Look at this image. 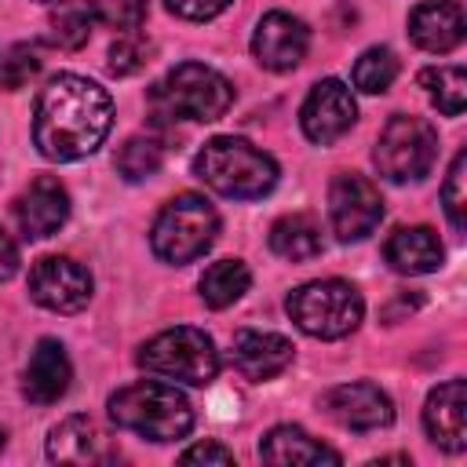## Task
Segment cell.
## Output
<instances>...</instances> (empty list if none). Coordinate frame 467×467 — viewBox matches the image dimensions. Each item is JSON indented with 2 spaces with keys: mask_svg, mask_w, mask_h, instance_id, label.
Wrapping results in <instances>:
<instances>
[{
  "mask_svg": "<svg viewBox=\"0 0 467 467\" xmlns=\"http://www.w3.org/2000/svg\"><path fill=\"white\" fill-rule=\"evenodd\" d=\"M310 47V29L288 15V11H270L259 18L255 33H252V55L263 69L270 73H288L303 62Z\"/></svg>",
  "mask_w": 467,
  "mask_h": 467,
  "instance_id": "obj_12",
  "label": "cell"
},
{
  "mask_svg": "<svg viewBox=\"0 0 467 467\" xmlns=\"http://www.w3.org/2000/svg\"><path fill=\"white\" fill-rule=\"evenodd\" d=\"M259 460H266V463H339V452H332L325 441L310 438L303 427L281 423V427L266 431V438L259 441Z\"/></svg>",
  "mask_w": 467,
  "mask_h": 467,
  "instance_id": "obj_21",
  "label": "cell"
},
{
  "mask_svg": "<svg viewBox=\"0 0 467 467\" xmlns=\"http://www.w3.org/2000/svg\"><path fill=\"white\" fill-rule=\"evenodd\" d=\"M248 285H252V270H248L241 259H219V263H212V266L201 274V281H197L201 299H204L212 310H223V306L237 303V299L248 292Z\"/></svg>",
  "mask_w": 467,
  "mask_h": 467,
  "instance_id": "obj_23",
  "label": "cell"
},
{
  "mask_svg": "<svg viewBox=\"0 0 467 467\" xmlns=\"http://www.w3.org/2000/svg\"><path fill=\"white\" fill-rule=\"evenodd\" d=\"M179 460L182 463H234V452L226 445H219V441H197Z\"/></svg>",
  "mask_w": 467,
  "mask_h": 467,
  "instance_id": "obj_33",
  "label": "cell"
},
{
  "mask_svg": "<svg viewBox=\"0 0 467 467\" xmlns=\"http://www.w3.org/2000/svg\"><path fill=\"white\" fill-rule=\"evenodd\" d=\"M113 124V102L106 88L88 77H51L33 106V146L47 161H80L102 146Z\"/></svg>",
  "mask_w": 467,
  "mask_h": 467,
  "instance_id": "obj_1",
  "label": "cell"
},
{
  "mask_svg": "<svg viewBox=\"0 0 467 467\" xmlns=\"http://www.w3.org/2000/svg\"><path fill=\"white\" fill-rule=\"evenodd\" d=\"M150 55H153V44L139 29H131V33H120L109 44V62L106 66H109L113 77H131L150 62Z\"/></svg>",
  "mask_w": 467,
  "mask_h": 467,
  "instance_id": "obj_29",
  "label": "cell"
},
{
  "mask_svg": "<svg viewBox=\"0 0 467 467\" xmlns=\"http://www.w3.org/2000/svg\"><path fill=\"white\" fill-rule=\"evenodd\" d=\"M95 22L117 29V33H131L146 22V0H88Z\"/></svg>",
  "mask_w": 467,
  "mask_h": 467,
  "instance_id": "obj_30",
  "label": "cell"
},
{
  "mask_svg": "<svg viewBox=\"0 0 467 467\" xmlns=\"http://www.w3.org/2000/svg\"><path fill=\"white\" fill-rule=\"evenodd\" d=\"M91 7L88 4H69V0H58V7L51 11L47 18V44L58 47V51H77L88 44L91 36Z\"/></svg>",
  "mask_w": 467,
  "mask_h": 467,
  "instance_id": "obj_25",
  "label": "cell"
},
{
  "mask_svg": "<svg viewBox=\"0 0 467 467\" xmlns=\"http://www.w3.org/2000/svg\"><path fill=\"white\" fill-rule=\"evenodd\" d=\"M109 420L150 441H179L193 427V405L175 383L139 379L109 394Z\"/></svg>",
  "mask_w": 467,
  "mask_h": 467,
  "instance_id": "obj_3",
  "label": "cell"
},
{
  "mask_svg": "<svg viewBox=\"0 0 467 467\" xmlns=\"http://www.w3.org/2000/svg\"><path fill=\"white\" fill-rule=\"evenodd\" d=\"M358 120V102H354V91L336 80V77H325L310 88L303 109H299V124H303V135L317 146H332L336 139H343Z\"/></svg>",
  "mask_w": 467,
  "mask_h": 467,
  "instance_id": "obj_11",
  "label": "cell"
},
{
  "mask_svg": "<svg viewBox=\"0 0 467 467\" xmlns=\"http://www.w3.org/2000/svg\"><path fill=\"white\" fill-rule=\"evenodd\" d=\"M383 255L398 274H434L445 259V248L431 226H398L387 237Z\"/></svg>",
  "mask_w": 467,
  "mask_h": 467,
  "instance_id": "obj_20",
  "label": "cell"
},
{
  "mask_svg": "<svg viewBox=\"0 0 467 467\" xmlns=\"http://www.w3.org/2000/svg\"><path fill=\"white\" fill-rule=\"evenodd\" d=\"M328 219H332V234L343 244L365 241L383 219V197L376 182H368L358 171H339L328 182Z\"/></svg>",
  "mask_w": 467,
  "mask_h": 467,
  "instance_id": "obj_9",
  "label": "cell"
},
{
  "mask_svg": "<svg viewBox=\"0 0 467 467\" xmlns=\"http://www.w3.org/2000/svg\"><path fill=\"white\" fill-rule=\"evenodd\" d=\"M420 88L427 91V99L434 102L438 113L445 117H460L467 109V73L463 66H431L420 69Z\"/></svg>",
  "mask_w": 467,
  "mask_h": 467,
  "instance_id": "obj_24",
  "label": "cell"
},
{
  "mask_svg": "<svg viewBox=\"0 0 467 467\" xmlns=\"http://www.w3.org/2000/svg\"><path fill=\"white\" fill-rule=\"evenodd\" d=\"M113 164H117V171H120L128 182H142V179H150V175L161 171V164H164V146H161L157 139H150V135H131V139L117 150Z\"/></svg>",
  "mask_w": 467,
  "mask_h": 467,
  "instance_id": "obj_26",
  "label": "cell"
},
{
  "mask_svg": "<svg viewBox=\"0 0 467 467\" xmlns=\"http://www.w3.org/2000/svg\"><path fill=\"white\" fill-rule=\"evenodd\" d=\"M441 204H445V215L452 223L456 234L467 230V153L460 150L449 164V175L441 182Z\"/></svg>",
  "mask_w": 467,
  "mask_h": 467,
  "instance_id": "obj_28",
  "label": "cell"
},
{
  "mask_svg": "<svg viewBox=\"0 0 467 467\" xmlns=\"http://www.w3.org/2000/svg\"><path fill=\"white\" fill-rule=\"evenodd\" d=\"M215 234H219V212L212 208V201L201 193H179L157 212L150 230V248L161 263L182 266L201 259L215 244Z\"/></svg>",
  "mask_w": 467,
  "mask_h": 467,
  "instance_id": "obj_4",
  "label": "cell"
},
{
  "mask_svg": "<svg viewBox=\"0 0 467 467\" xmlns=\"http://www.w3.org/2000/svg\"><path fill=\"white\" fill-rule=\"evenodd\" d=\"M193 175L223 197L259 201L277 186V164L270 153L252 146L248 139L215 135L193 157Z\"/></svg>",
  "mask_w": 467,
  "mask_h": 467,
  "instance_id": "obj_2",
  "label": "cell"
},
{
  "mask_svg": "<svg viewBox=\"0 0 467 467\" xmlns=\"http://www.w3.org/2000/svg\"><path fill=\"white\" fill-rule=\"evenodd\" d=\"M398 77V58L390 47H368L354 62V88L365 95H383Z\"/></svg>",
  "mask_w": 467,
  "mask_h": 467,
  "instance_id": "obj_27",
  "label": "cell"
},
{
  "mask_svg": "<svg viewBox=\"0 0 467 467\" xmlns=\"http://www.w3.org/2000/svg\"><path fill=\"white\" fill-rule=\"evenodd\" d=\"M409 36L420 51L445 55L463 40V7L460 0H420L409 11Z\"/></svg>",
  "mask_w": 467,
  "mask_h": 467,
  "instance_id": "obj_17",
  "label": "cell"
},
{
  "mask_svg": "<svg viewBox=\"0 0 467 467\" xmlns=\"http://www.w3.org/2000/svg\"><path fill=\"white\" fill-rule=\"evenodd\" d=\"M150 102L157 106V117L219 120L234 106V84L204 62H179L161 84H153Z\"/></svg>",
  "mask_w": 467,
  "mask_h": 467,
  "instance_id": "obj_5",
  "label": "cell"
},
{
  "mask_svg": "<svg viewBox=\"0 0 467 467\" xmlns=\"http://www.w3.org/2000/svg\"><path fill=\"white\" fill-rule=\"evenodd\" d=\"M40 4H55V0H40Z\"/></svg>",
  "mask_w": 467,
  "mask_h": 467,
  "instance_id": "obj_36",
  "label": "cell"
},
{
  "mask_svg": "<svg viewBox=\"0 0 467 467\" xmlns=\"http://www.w3.org/2000/svg\"><path fill=\"white\" fill-rule=\"evenodd\" d=\"M423 431L445 452H463V445H467V387H463V379H445L427 394Z\"/></svg>",
  "mask_w": 467,
  "mask_h": 467,
  "instance_id": "obj_15",
  "label": "cell"
},
{
  "mask_svg": "<svg viewBox=\"0 0 467 467\" xmlns=\"http://www.w3.org/2000/svg\"><path fill=\"white\" fill-rule=\"evenodd\" d=\"M15 270H18V244H15L11 234L0 226V281L15 277Z\"/></svg>",
  "mask_w": 467,
  "mask_h": 467,
  "instance_id": "obj_34",
  "label": "cell"
},
{
  "mask_svg": "<svg viewBox=\"0 0 467 467\" xmlns=\"http://www.w3.org/2000/svg\"><path fill=\"white\" fill-rule=\"evenodd\" d=\"M69 379H73V365H69L66 347L58 339H40L36 350L29 354V365L22 376V394L33 405H55L69 390Z\"/></svg>",
  "mask_w": 467,
  "mask_h": 467,
  "instance_id": "obj_19",
  "label": "cell"
},
{
  "mask_svg": "<svg viewBox=\"0 0 467 467\" xmlns=\"http://www.w3.org/2000/svg\"><path fill=\"white\" fill-rule=\"evenodd\" d=\"M113 456H117V449L109 445V438L102 434V427L91 416H66L47 434V460H55V463L88 467V463H109Z\"/></svg>",
  "mask_w": 467,
  "mask_h": 467,
  "instance_id": "obj_16",
  "label": "cell"
},
{
  "mask_svg": "<svg viewBox=\"0 0 467 467\" xmlns=\"http://www.w3.org/2000/svg\"><path fill=\"white\" fill-rule=\"evenodd\" d=\"M325 412L347 431H379V427H390L394 420L390 398L376 383H365V379L332 387L325 394Z\"/></svg>",
  "mask_w": 467,
  "mask_h": 467,
  "instance_id": "obj_13",
  "label": "cell"
},
{
  "mask_svg": "<svg viewBox=\"0 0 467 467\" xmlns=\"http://www.w3.org/2000/svg\"><path fill=\"white\" fill-rule=\"evenodd\" d=\"M164 4H168L171 15H179L186 22H208V18L223 15L234 0H164Z\"/></svg>",
  "mask_w": 467,
  "mask_h": 467,
  "instance_id": "obj_32",
  "label": "cell"
},
{
  "mask_svg": "<svg viewBox=\"0 0 467 467\" xmlns=\"http://www.w3.org/2000/svg\"><path fill=\"white\" fill-rule=\"evenodd\" d=\"M36 73H40V58H36L33 47H26V44L11 47L7 58H0V88H7V91L26 88Z\"/></svg>",
  "mask_w": 467,
  "mask_h": 467,
  "instance_id": "obj_31",
  "label": "cell"
},
{
  "mask_svg": "<svg viewBox=\"0 0 467 467\" xmlns=\"http://www.w3.org/2000/svg\"><path fill=\"white\" fill-rule=\"evenodd\" d=\"M135 361L150 376H164V379L190 383V387H208L219 376V350L212 336L190 325L157 332L153 339L139 347Z\"/></svg>",
  "mask_w": 467,
  "mask_h": 467,
  "instance_id": "obj_6",
  "label": "cell"
},
{
  "mask_svg": "<svg viewBox=\"0 0 467 467\" xmlns=\"http://www.w3.org/2000/svg\"><path fill=\"white\" fill-rule=\"evenodd\" d=\"M4 441H7V434H4V431H0V449H4Z\"/></svg>",
  "mask_w": 467,
  "mask_h": 467,
  "instance_id": "obj_35",
  "label": "cell"
},
{
  "mask_svg": "<svg viewBox=\"0 0 467 467\" xmlns=\"http://www.w3.org/2000/svg\"><path fill=\"white\" fill-rule=\"evenodd\" d=\"M288 317L314 339H343L361 325L365 303L361 292L350 281L325 277V281H306L285 299Z\"/></svg>",
  "mask_w": 467,
  "mask_h": 467,
  "instance_id": "obj_7",
  "label": "cell"
},
{
  "mask_svg": "<svg viewBox=\"0 0 467 467\" xmlns=\"http://www.w3.org/2000/svg\"><path fill=\"white\" fill-rule=\"evenodd\" d=\"M66 219H69V193H66V186H62L58 179H51V175L33 179V182L18 193V201H15V223H18V230H22L29 241L51 237Z\"/></svg>",
  "mask_w": 467,
  "mask_h": 467,
  "instance_id": "obj_14",
  "label": "cell"
},
{
  "mask_svg": "<svg viewBox=\"0 0 467 467\" xmlns=\"http://www.w3.org/2000/svg\"><path fill=\"white\" fill-rule=\"evenodd\" d=\"M270 252L281 255V259H292V263L314 259L321 252V226H317V219L306 215V212L281 215L270 226Z\"/></svg>",
  "mask_w": 467,
  "mask_h": 467,
  "instance_id": "obj_22",
  "label": "cell"
},
{
  "mask_svg": "<svg viewBox=\"0 0 467 467\" xmlns=\"http://www.w3.org/2000/svg\"><path fill=\"white\" fill-rule=\"evenodd\" d=\"M29 296L44 310L77 314L91 299V274L69 255H44L29 270Z\"/></svg>",
  "mask_w": 467,
  "mask_h": 467,
  "instance_id": "obj_10",
  "label": "cell"
},
{
  "mask_svg": "<svg viewBox=\"0 0 467 467\" xmlns=\"http://www.w3.org/2000/svg\"><path fill=\"white\" fill-rule=\"evenodd\" d=\"M434 157H438V131L423 117H409V113L390 117L372 150L379 175L390 182L423 179L434 168Z\"/></svg>",
  "mask_w": 467,
  "mask_h": 467,
  "instance_id": "obj_8",
  "label": "cell"
},
{
  "mask_svg": "<svg viewBox=\"0 0 467 467\" xmlns=\"http://www.w3.org/2000/svg\"><path fill=\"white\" fill-rule=\"evenodd\" d=\"M296 358V347L292 339L277 336V332H255V328H244L234 336V365L241 368L244 379L252 383H263V379H274L277 372H285Z\"/></svg>",
  "mask_w": 467,
  "mask_h": 467,
  "instance_id": "obj_18",
  "label": "cell"
}]
</instances>
